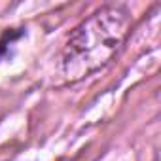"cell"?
Here are the masks:
<instances>
[{"instance_id":"1","label":"cell","mask_w":161,"mask_h":161,"mask_svg":"<svg viewBox=\"0 0 161 161\" xmlns=\"http://www.w3.org/2000/svg\"><path fill=\"white\" fill-rule=\"evenodd\" d=\"M133 31V12L125 4H104L82 19L59 53V78L76 84L114 61Z\"/></svg>"}]
</instances>
